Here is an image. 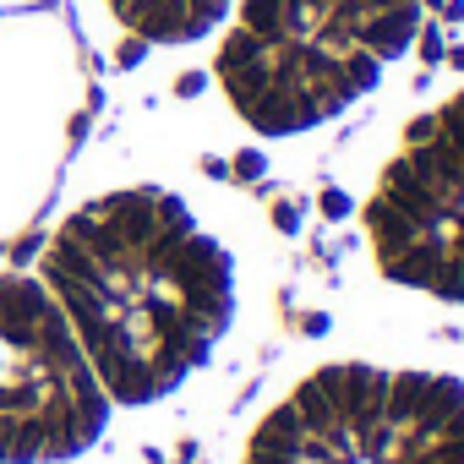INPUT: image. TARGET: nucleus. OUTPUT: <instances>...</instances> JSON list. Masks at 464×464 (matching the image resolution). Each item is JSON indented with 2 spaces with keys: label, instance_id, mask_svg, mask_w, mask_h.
<instances>
[{
  "label": "nucleus",
  "instance_id": "nucleus-1",
  "mask_svg": "<svg viewBox=\"0 0 464 464\" xmlns=\"http://www.w3.org/2000/svg\"><path fill=\"white\" fill-rule=\"evenodd\" d=\"M268 268V218L241 186L121 142L66 169L34 252L121 431L191 410L252 350Z\"/></svg>",
  "mask_w": 464,
  "mask_h": 464
},
{
  "label": "nucleus",
  "instance_id": "nucleus-2",
  "mask_svg": "<svg viewBox=\"0 0 464 464\" xmlns=\"http://www.w3.org/2000/svg\"><path fill=\"white\" fill-rule=\"evenodd\" d=\"M426 0H236L213 34L208 93L252 148L344 126L415 55Z\"/></svg>",
  "mask_w": 464,
  "mask_h": 464
},
{
  "label": "nucleus",
  "instance_id": "nucleus-3",
  "mask_svg": "<svg viewBox=\"0 0 464 464\" xmlns=\"http://www.w3.org/2000/svg\"><path fill=\"white\" fill-rule=\"evenodd\" d=\"M229 464H464V366L399 350H323L279 372Z\"/></svg>",
  "mask_w": 464,
  "mask_h": 464
},
{
  "label": "nucleus",
  "instance_id": "nucleus-4",
  "mask_svg": "<svg viewBox=\"0 0 464 464\" xmlns=\"http://www.w3.org/2000/svg\"><path fill=\"white\" fill-rule=\"evenodd\" d=\"M355 236L393 301L464 317V82L399 121L355 202Z\"/></svg>",
  "mask_w": 464,
  "mask_h": 464
},
{
  "label": "nucleus",
  "instance_id": "nucleus-5",
  "mask_svg": "<svg viewBox=\"0 0 464 464\" xmlns=\"http://www.w3.org/2000/svg\"><path fill=\"white\" fill-rule=\"evenodd\" d=\"M121 420L34 263L0 257V464H99Z\"/></svg>",
  "mask_w": 464,
  "mask_h": 464
},
{
  "label": "nucleus",
  "instance_id": "nucleus-6",
  "mask_svg": "<svg viewBox=\"0 0 464 464\" xmlns=\"http://www.w3.org/2000/svg\"><path fill=\"white\" fill-rule=\"evenodd\" d=\"M82 104L72 28L55 12L0 17V236L23 229L61 180Z\"/></svg>",
  "mask_w": 464,
  "mask_h": 464
},
{
  "label": "nucleus",
  "instance_id": "nucleus-7",
  "mask_svg": "<svg viewBox=\"0 0 464 464\" xmlns=\"http://www.w3.org/2000/svg\"><path fill=\"white\" fill-rule=\"evenodd\" d=\"M236 0H72L77 23L115 61L202 55Z\"/></svg>",
  "mask_w": 464,
  "mask_h": 464
},
{
  "label": "nucleus",
  "instance_id": "nucleus-8",
  "mask_svg": "<svg viewBox=\"0 0 464 464\" xmlns=\"http://www.w3.org/2000/svg\"><path fill=\"white\" fill-rule=\"evenodd\" d=\"M23 6V0H0V12H17Z\"/></svg>",
  "mask_w": 464,
  "mask_h": 464
}]
</instances>
